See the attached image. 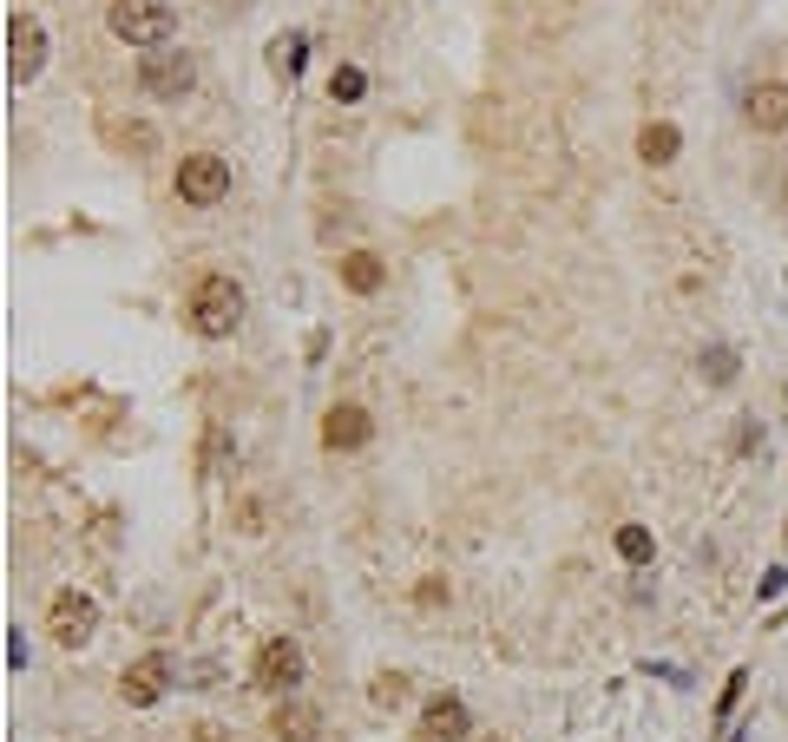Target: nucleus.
Returning a JSON list of instances; mask_svg holds the SVG:
<instances>
[{
	"label": "nucleus",
	"mask_w": 788,
	"mask_h": 742,
	"mask_svg": "<svg viewBox=\"0 0 788 742\" xmlns=\"http://www.w3.org/2000/svg\"><path fill=\"white\" fill-rule=\"evenodd\" d=\"M237 322H244V289H237V276L204 269L198 289H191V329H198L204 342H224V336H237Z\"/></svg>",
	"instance_id": "nucleus-1"
},
{
	"label": "nucleus",
	"mask_w": 788,
	"mask_h": 742,
	"mask_svg": "<svg viewBox=\"0 0 788 742\" xmlns=\"http://www.w3.org/2000/svg\"><path fill=\"white\" fill-rule=\"evenodd\" d=\"M106 26H113L126 46H151V53H158V46L171 40L178 13H171L164 0H113V7H106Z\"/></svg>",
	"instance_id": "nucleus-2"
},
{
	"label": "nucleus",
	"mask_w": 788,
	"mask_h": 742,
	"mask_svg": "<svg viewBox=\"0 0 788 742\" xmlns=\"http://www.w3.org/2000/svg\"><path fill=\"white\" fill-rule=\"evenodd\" d=\"M251 677H257V690H269L276 703L296 697V690H302V644H296V637H263Z\"/></svg>",
	"instance_id": "nucleus-3"
},
{
	"label": "nucleus",
	"mask_w": 788,
	"mask_h": 742,
	"mask_svg": "<svg viewBox=\"0 0 788 742\" xmlns=\"http://www.w3.org/2000/svg\"><path fill=\"white\" fill-rule=\"evenodd\" d=\"M138 86L151 93V99H184L191 86H198V66H191V53H178V46H158L151 60H138Z\"/></svg>",
	"instance_id": "nucleus-4"
},
{
	"label": "nucleus",
	"mask_w": 788,
	"mask_h": 742,
	"mask_svg": "<svg viewBox=\"0 0 788 742\" xmlns=\"http://www.w3.org/2000/svg\"><path fill=\"white\" fill-rule=\"evenodd\" d=\"M171 184H178L184 204H224V198H231V165H224L217 151H191Z\"/></svg>",
	"instance_id": "nucleus-5"
},
{
	"label": "nucleus",
	"mask_w": 788,
	"mask_h": 742,
	"mask_svg": "<svg viewBox=\"0 0 788 742\" xmlns=\"http://www.w3.org/2000/svg\"><path fill=\"white\" fill-rule=\"evenodd\" d=\"M40 66H46V26L33 13H13L7 20V80L26 86V80H40Z\"/></svg>",
	"instance_id": "nucleus-6"
},
{
	"label": "nucleus",
	"mask_w": 788,
	"mask_h": 742,
	"mask_svg": "<svg viewBox=\"0 0 788 742\" xmlns=\"http://www.w3.org/2000/svg\"><path fill=\"white\" fill-rule=\"evenodd\" d=\"M93 630H99V605H93L86 592H60V598H53V612H46V637H53V644L79 650V644H93Z\"/></svg>",
	"instance_id": "nucleus-7"
},
{
	"label": "nucleus",
	"mask_w": 788,
	"mask_h": 742,
	"mask_svg": "<svg viewBox=\"0 0 788 742\" xmlns=\"http://www.w3.org/2000/svg\"><path fill=\"white\" fill-rule=\"evenodd\" d=\"M164 690H171V657H164V650H145L138 664H126V677H119V697H126L131 710H151Z\"/></svg>",
	"instance_id": "nucleus-8"
},
{
	"label": "nucleus",
	"mask_w": 788,
	"mask_h": 742,
	"mask_svg": "<svg viewBox=\"0 0 788 742\" xmlns=\"http://www.w3.org/2000/svg\"><path fill=\"white\" fill-rule=\"evenodd\" d=\"M467 730H473L467 703H460L454 690H440V697H427V710H420V723H414V742H467Z\"/></svg>",
	"instance_id": "nucleus-9"
},
{
	"label": "nucleus",
	"mask_w": 788,
	"mask_h": 742,
	"mask_svg": "<svg viewBox=\"0 0 788 742\" xmlns=\"http://www.w3.org/2000/svg\"><path fill=\"white\" fill-rule=\"evenodd\" d=\"M369 434H375V421H369V407H355V401H336V407L322 414V447H329V454H355V447H369Z\"/></svg>",
	"instance_id": "nucleus-10"
},
{
	"label": "nucleus",
	"mask_w": 788,
	"mask_h": 742,
	"mask_svg": "<svg viewBox=\"0 0 788 742\" xmlns=\"http://www.w3.org/2000/svg\"><path fill=\"white\" fill-rule=\"evenodd\" d=\"M743 119L756 125V131H788V86L782 80L749 86V93H743Z\"/></svg>",
	"instance_id": "nucleus-11"
},
{
	"label": "nucleus",
	"mask_w": 788,
	"mask_h": 742,
	"mask_svg": "<svg viewBox=\"0 0 788 742\" xmlns=\"http://www.w3.org/2000/svg\"><path fill=\"white\" fill-rule=\"evenodd\" d=\"M269 736H276V742H316V736H322V717H316V703H302V697H283V703H276V717H269Z\"/></svg>",
	"instance_id": "nucleus-12"
},
{
	"label": "nucleus",
	"mask_w": 788,
	"mask_h": 742,
	"mask_svg": "<svg viewBox=\"0 0 788 742\" xmlns=\"http://www.w3.org/2000/svg\"><path fill=\"white\" fill-rule=\"evenodd\" d=\"M336 276H342V289H349V296H375V289L388 283V263H382L375 250H349Z\"/></svg>",
	"instance_id": "nucleus-13"
},
{
	"label": "nucleus",
	"mask_w": 788,
	"mask_h": 742,
	"mask_svg": "<svg viewBox=\"0 0 788 742\" xmlns=\"http://www.w3.org/2000/svg\"><path fill=\"white\" fill-rule=\"evenodd\" d=\"M677 151H683V131H677V125H645V131H638V158H645V165H677Z\"/></svg>",
	"instance_id": "nucleus-14"
},
{
	"label": "nucleus",
	"mask_w": 788,
	"mask_h": 742,
	"mask_svg": "<svg viewBox=\"0 0 788 742\" xmlns=\"http://www.w3.org/2000/svg\"><path fill=\"white\" fill-rule=\"evenodd\" d=\"M611 545H618V559H625V565H651V559H657V532H651V526H638V519H631V526H618V539H611Z\"/></svg>",
	"instance_id": "nucleus-15"
},
{
	"label": "nucleus",
	"mask_w": 788,
	"mask_h": 742,
	"mask_svg": "<svg viewBox=\"0 0 788 742\" xmlns=\"http://www.w3.org/2000/svg\"><path fill=\"white\" fill-rule=\"evenodd\" d=\"M302 60H309V33H276V40H269V66H276L283 80H296Z\"/></svg>",
	"instance_id": "nucleus-16"
},
{
	"label": "nucleus",
	"mask_w": 788,
	"mask_h": 742,
	"mask_svg": "<svg viewBox=\"0 0 788 742\" xmlns=\"http://www.w3.org/2000/svg\"><path fill=\"white\" fill-rule=\"evenodd\" d=\"M696 369H703V381H710V388H730V381H736V369H743V356H736L730 342H710Z\"/></svg>",
	"instance_id": "nucleus-17"
},
{
	"label": "nucleus",
	"mask_w": 788,
	"mask_h": 742,
	"mask_svg": "<svg viewBox=\"0 0 788 742\" xmlns=\"http://www.w3.org/2000/svg\"><path fill=\"white\" fill-rule=\"evenodd\" d=\"M362 93H369V73H362V66H336V73H329V99H336V106H355Z\"/></svg>",
	"instance_id": "nucleus-18"
},
{
	"label": "nucleus",
	"mask_w": 788,
	"mask_h": 742,
	"mask_svg": "<svg viewBox=\"0 0 788 742\" xmlns=\"http://www.w3.org/2000/svg\"><path fill=\"white\" fill-rule=\"evenodd\" d=\"M369 703H375V710H401V703H407V677H401V670H375Z\"/></svg>",
	"instance_id": "nucleus-19"
},
{
	"label": "nucleus",
	"mask_w": 788,
	"mask_h": 742,
	"mask_svg": "<svg viewBox=\"0 0 788 742\" xmlns=\"http://www.w3.org/2000/svg\"><path fill=\"white\" fill-rule=\"evenodd\" d=\"M743 690H749V670H730V683H723V697H716V723H730V717H736Z\"/></svg>",
	"instance_id": "nucleus-20"
},
{
	"label": "nucleus",
	"mask_w": 788,
	"mask_h": 742,
	"mask_svg": "<svg viewBox=\"0 0 788 742\" xmlns=\"http://www.w3.org/2000/svg\"><path fill=\"white\" fill-rule=\"evenodd\" d=\"M756 592H763V598H782V592H788V565H769V572H763V585H756Z\"/></svg>",
	"instance_id": "nucleus-21"
},
{
	"label": "nucleus",
	"mask_w": 788,
	"mask_h": 742,
	"mask_svg": "<svg viewBox=\"0 0 788 742\" xmlns=\"http://www.w3.org/2000/svg\"><path fill=\"white\" fill-rule=\"evenodd\" d=\"M7 670H26V630H7Z\"/></svg>",
	"instance_id": "nucleus-22"
},
{
	"label": "nucleus",
	"mask_w": 788,
	"mask_h": 742,
	"mask_svg": "<svg viewBox=\"0 0 788 742\" xmlns=\"http://www.w3.org/2000/svg\"><path fill=\"white\" fill-rule=\"evenodd\" d=\"M440 598H447V585H440V579H420V592H414V605H427V612H434Z\"/></svg>",
	"instance_id": "nucleus-23"
},
{
	"label": "nucleus",
	"mask_w": 788,
	"mask_h": 742,
	"mask_svg": "<svg viewBox=\"0 0 788 742\" xmlns=\"http://www.w3.org/2000/svg\"><path fill=\"white\" fill-rule=\"evenodd\" d=\"M480 742H507V736H500V730H493V736H480Z\"/></svg>",
	"instance_id": "nucleus-24"
},
{
	"label": "nucleus",
	"mask_w": 788,
	"mask_h": 742,
	"mask_svg": "<svg viewBox=\"0 0 788 742\" xmlns=\"http://www.w3.org/2000/svg\"><path fill=\"white\" fill-rule=\"evenodd\" d=\"M782 539H788V526H782Z\"/></svg>",
	"instance_id": "nucleus-25"
}]
</instances>
